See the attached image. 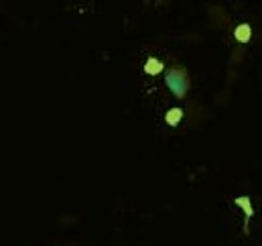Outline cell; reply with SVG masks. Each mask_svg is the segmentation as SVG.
<instances>
[{
  "instance_id": "1",
  "label": "cell",
  "mask_w": 262,
  "mask_h": 246,
  "mask_svg": "<svg viewBox=\"0 0 262 246\" xmlns=\"http://www.w3.org/2000/svg\"><path fill=\"white\" fill-rule=\"evenodd\" d=\"M165 81H167L169 90L173 92V96H175L177 100H183L185 94L189 92V86H191V81H189V73H187V69L181 67V65L171 67V69L165 73Z\"/></svg>"
},
{
  "instance_id": "2",
  "label": "cell",
  "mask_w": 262,
  "mask_h": 246,
  "mask_svg": "<svg viewBox=\"0 0 262 246\" xmlns=\"http://www.w3.org/2000/svg\"><path fill=\"white\" fill-rule=\"evenodd\" d=\"M234 203L244 212V232H248V224H250V220L254 218V206H252V199H250L248 195H238V197L234 199Z\"/></svg>"
},
{
  "instance_id": "3",
  "label": "cell",
  "mask_w": 262,
  "mask_h": 246,
  "mask_svg": "<svg viewBox=\"0 0 262 246\" xmlns=\"http://www.w3.org/2000/svg\"><path fill=\"white\" fill-rule=\"evenodd\" d=\"M234 37H236V41L238 43H248L250 39H252V27L248 25V23H240L238 27H236V31H234Z\"/></svg>"
},
{
  "instance_id": "4",
  "label": "cell",
  "mask_w": 262,
  "mask_h": 246,
  "mask_svg": "<svg viewBox=\"0 0 262 246\" xmlns=\"http://www.w3.org/2000/svg\"><path fill=\"white\" fill-rule=\"evenodd\" d=\"M144 71L148 75H157L159 71H163V61H159L157 57H148L146 63H144Z\"/></svg>"
},
{
  "instance_id": "5",
  "label": "cell",
  "mask_w": 262,
  "mask_h": 246,
  "mask_svg": "<svg viewBox=\"0 0 262 246\" xmlns=\"http://www.w3.org/2000/svg\"><path fill=\"white\" fill-rule=\"evenodd\" d=\"M181 118H183V110L181 108H171L167 112V116H165V120H167L169 126H177V124L181 122Z\"/></svg>"
}]
</instances>
